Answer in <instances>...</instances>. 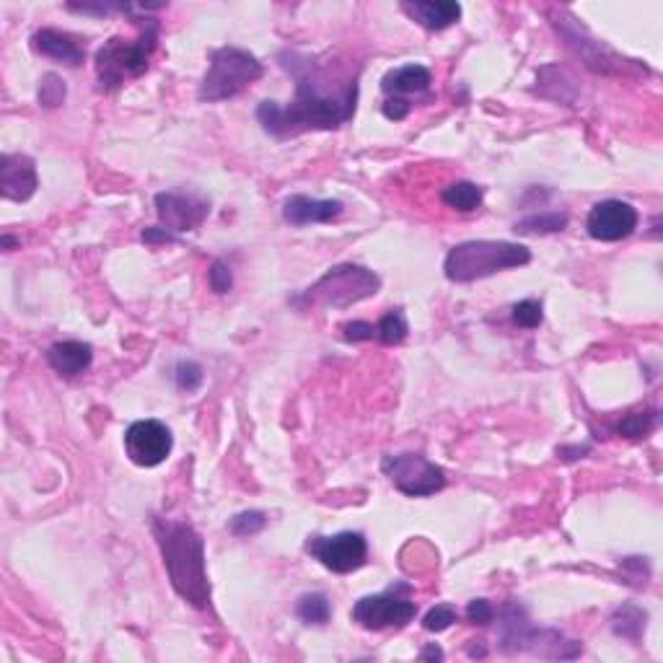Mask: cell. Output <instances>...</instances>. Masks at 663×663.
Segmentation results:
<instances>
[{"label":"cell","instance_id":"603a6c76","mask_svg":"<svg viewBox=\"0 0 663 663\" xmlns=\"http://www.w3.org/2000/svg\"><path fill=\"white\" fill-rule=\"evenodd\" d=\"M568 226V215L565 213H542L529 215L524 221H518L513 231L521 236H539V234H557Z\"/></svg>","mask_w":663,"mask_h":663},{"label":"cell","instance_id":"44dd1931","mask_svg":"<svg viewBox=\"0 0 663 663\" xmlns=\"http://www.w3.org/2000/svg\"><path fill=\"white\" fill-rule=\"evenodd\" d=\"M482 195H485L482 187L474 182H454L441 192V200L459 213H472L482 205Z\"/></svg>","mask_w":663,"mask_h":663},{"label":"cell","instance_id":"4fadbf2b","mask_svg":"<svg viewBox=\"0 0 663 663\" xmlns=\"http://www.w3.org/2000/svg\"><path fill=\"white\" fill-rule=\"evenodd\" d=\"M640 215L630 203L604 200L591 208L586 218V231L596 241H622L635 234Z\"/></svg>","mask_w":663,"mask_h":663},{"label":"cell","instance_id":"d6a6232c","mask_svg":"<svg viewBox=\"0 0 663 663\" xmlns=\"http://www.w3.org/2000/svg\"><path fill=\"white\" fill-rule=\"evenodd\" d=\"M493 617H495V609H493V604H490V601H487V599L469 601L467 619L472 622V625H490V622H493Z\"/></svg>","mask_w":663,"mask_h":663},{"label":"cell","instance_id":"8992f818","mask_svg":"<svg viewBox=\"0 0 663 663\" xmlns=\"http://www.w3.org/2000/svg\"><path fill=\"white\" fill-rule=\"evenodd\" d=\"M262 73L265 68L252 52L241 50V47H221L210 55V68L200 83L197 99L208 104L234 99L241 91H247L252 83H257Z\"/></svg>","mask_w":663,"mask_h":663},{"label":"cell","instance_id":"2e32d148","mask_svg":"<svg viewBox=\"0 0 663 663\" xmlns=\"http://www.w3.org/2000/svg\"><path fill=\"white\" fill-rule=\"evenodd\" d=\"M342 213L340 200H314L306 195H291L283 203V218L291 226H309V223H329Z\"/></svg>","mask_w":663,"mask_h":663},{"label":"cell","instance_id":"d590c367","mask_svg":"<svg viewBox=\"0 0 663 663\" xmlns=\"http://www.w3.org/2000/svg\"><path fill=\"white\" fill-rule=\"evenodd\" d=\"M140 239L146 241L148 247H158V244H171L174 241V234H169L166 228H146Z\"/></svg>","mask_w":663,"mask_h":663},{"label":"cell","instance_id":"f1b7e54d","mask_svg":"<svg viewBox=\"0 0 663 663\" xmlns=\"http://www.w3.org/2000/svg\"><path fill=\"white\" fill-rule=\"evenodd\" d=\"M513 322H516L518 327H524V329H537L539 324L544 322L542 304H539V301H534V298H526V301L516 304V306H513Z\"/></svg>","mask_w":663,"mask_h":663},{"label":"cell","instance_id":"74e56055","mask_svg":"<svg viewBox=\"0 0 663 663\" xmlns=\"http://www.w3.org/2000/svg\"><path fill=\"white\" fill-rule=\"evenodd\" d=\"M0 241H3V249H6V252H11V249L13 247H16V244H19V239H13V236H3V239H0Z\"/></svg>","mask_w":663,"mask_h":663},{"label":"cell","instance_id":"484cf974","mask_svg":"<svg viewBox=\"0 0 663 663\" xmlns=\"http://www.w3.org/2000/svg\"><path fill=\"white\" fill-rule=\"evenodd\" d=\"M658 428V412H632V415L622 417V423L617 430L625 438H645L648 433Z\"/></svg>","mask_w":663,"mask_h":663},{"label":"cell","instance_id":"d6986e66","mask_svg":"<svg viewBox=\"0 0 663 663\" xmlns=\"http://www.w3.org/2000/svg\"><path fill=\"white\" fill-rule=\"evenodd\" d=\"M433 76L425 65H402V68L389 70L384 78H381V89L386 96H397V99H405L410 94H423L430 89Z\"/></svg>","mask_w":663,"mask_h":663},{"label":"cell","instance_id":"8fae6325","mask_svg":"<svg viewBox=\"0 0 663 663\" xmlns=\"http://www.w3.org/2000/svg\"><path fill=\"white\" fill-rule=\"evenodd\" d=\"M174 449L171 430L158 420H138L125 430V451L138 467H158Z\"/></svg>","mask_w":663,"mask_h":663},{"label":"cell","instance_id":"3957f363","mask_svg":"<svg viewBox=\"0 0 663 663\" xmlns=\"http://www.w3.org/2000/svg\"><path fill=\"white\" fill-rule=\"evenodd\" d=\"M135 21L140 24L138 39L127 42L122 37H112L109 42H104L102 50L96 52V78H99V89L102 91L120 89L125 81L143 76L151 65V55L158 47L161 24L148 13Z\"/></svg>","mask_w":663,"mask_h":663},{"label":"cell","instance_id":"8d00e7d4","mask_svg":"<svg viewBox=\"0 0 663 663\" xmlns=\"http://www.w3.org/2000/svg\"><path fill=\"white\" fill-rule=\"evenodd\" d=\"M420 658H423V661H443V651L438 648L436 643H430V645H425L423 653H420Z\"/></svg>","mask_w":663,"mask_h":663},{"label":"cell","instance_id":"4316f807","mask_svg":"<svg viewBox=\"0 0 663 663\" xmlns=\"http://www.w3.org/2000/svg\"><path fill=\"white\" fill-rule=\"evenodd\" d=\"M65 96H68V89H65V81L57 73H47L39 83V104L47 109H55L65 102Z\"/></svg>","mask_w":663,"mask_h":663},{"label":"cell","instance_id":"9c48e42d","mask_svg":"<svg viewBox=\"0 0 663 663\" xmlns=\"http://www.w3.org/2000/svg\"><path fill=\"white\" fill-rule=\"evenodd\" d=\"M381 469L399 493H405L407 498H428L446 487V472L436 461H428L420 454L384 456Z\"/></svg>","mask_w":663,"mask_h":663},{"label":"cell","instance_id":"4dcf8cb0","mask_svg":"<svg viewBox=\"0 0 663 663\" xmlns=\"http://www.w3.org/2000/svg\"><path fill=\"white\" fill-rule=\"evenodd\" d=\"M203 379H205L203 368L197 366L195 360H182L177 366V384L179 389H184V392H197V389L203 386Z\"/></svg>","mask_w":663,"mask_h":663},{"label":"cell","instance_id":"6da1fadb","mask_svg":"<svg viewBox=\"0 0 663 663\" xmlns=\"http://www.w3.org/2000/svg\"><path fill=\"white\" fill-rule=\"evenodd\" d=\"M283 65L296 78V96L288 107L262 102L257 107L259 125L275 138H296L306 130H337L353 120L358 107V76H335L298 50L280 52Z\"/></svg>","mask_w":663,"mask_h":663},{"label":"cell","instance_id":"ffe728a7","mask_svg":"<svg viewBox=\"0 0 663 663\" xmlns=\"http://www.w3.org/2000/svg\"><path fill=\"white\" fill-rule=\"evenodd\" d=\"M562 34H565V39L570 42V47H575V50H578V55L586 60L588 68L609 70L612 65H617V63H614L612 52L601 45V42H596V39L588 37V34L583 32V26L573 24V32H570V29H562Z\"/></svg>","mask_w":663,"mask_h":663},{"label":"cell","instance_id":"e575fe53","mask_svg":"<svg viewBox=\"0 0 663 663\" xmlns=\"http://www.w3.org/2000/svg\"><path fill=\"white\" fill-rule=\"evenodd\" d=\"M410 109H412V104L407 102V99H397V96H389V99L384 102V117H386V120L399 122V120H405L407 114H410Z\"/></svg>","mask_w":663,"mask_h":663},{"label":"cell","instance_id":"cb8c5ba5","mask_svg":"<svg viewBox=\"0 0 663 663\" xmlns=\"http://www.w3.org/2000/svg\"><path fill=\"white\" fill-rule=\"evenodd\" d=\"M296 614L306 625H327L332 617V604L324 594H304L298 599Z\"/></svg>","mask_w":663,"mask_h":663},{"label":"cell","instance_id":"9a60e30c","mask_svg":"<svg viewBox=\"0 0 663 663\" xmlns=\"http://www.w3.org/2000/svg\"><path fill=\"white\" fill-rule=\"evenodd\" d=\"M32 45L39 55L52 57V60L68 65V68H78L86 60V47L78 45V39L73 34L60 32V29H39L32 37Z\"/></svg>","mask_w":663,"mask_h":663},{"label":"cell","instance_id":"836d02e7","mask_svg":"<svg viewBox=\"0 0 663 663\" xmlns=\"http://www.w3.org/2000/svg\"><path fill=\"white\" fill-rule=\"evenodd\" d=\"M342 332H345V340L366 342V340H373V337H376V324H371V322H348L345 327H342Z\"/></svg>","mask_w":663,"mask_h":663},{"label":"cell","instance_id":"e0dca14e","mask_svg":"<svg viewBox=\"0 0 663 663\" xmlns=\"http://www.w3.org/2000/svg\"><path fill=\"white\" fill-rule=\"evenodd\" d=\"M399 8L430 32H443L461 19V6L454 0H415V3H402Z\"/></svg>","mask_w":663,"mask_h":663},{"label":"cell","instance_id":"7a4b0ae2","mask_svg":"<svg viewBox=\"0 0 663 663\" xmlns=\"http://www.w3.org/2000/svg\"><path fill=\"white\" fill-rule=\"evenodd\" d=\"M151 529L174 591L195 609H208L210 581L205 570L203 537L190 521H171L161 516L153 518Z\"/></svg>","mask_w":663,"mask_h":663},{"label":"cell","instance_id":"30bf717a","mask_svg":"<svg viewBox=\"0 0 663 663\" xmlns=\"http://www.w3.org/2000/svg\"><path fill=\"white\" fill-rule=\"evenodd\" d=\"M306 552L332 573L348 575L366 565L368 542L360 531H340L335 537H309Z\"/></svg>","mask_w":663,"mask_h":663},{"label":"cell","instance_id":"83f0119b","mask_svg":"<svg viewBox=\"0 0 663 663\" xmlns=\"http://www.w3.org/2000/svg\"><path fill=\"white\" fill-rule=\"evenodd\" d=\"M265 526H267L265 513L244 511V513H239V516L231 518L228 529H231V534H236V537H254V534H259V531L265 529Z\"/></svg>","mask_w":663,"mask_h":663},{"label":"cell","instance_id":"7402d4cb","mask_svg":"<svg viewBox=\"0 0 663 663\" xmlns=\"http://www.w3.org/2000/svg\"><path fill=\"white\" fill-rule=\"evenodd\" d=\"M645 619H648V614H645L643 609L635 607V604H625V607H619L617 612H614L612 630L617 632L619 638L640 640V635H643L645 630Z\"/></svg>","mask_w":663,"mask_h":663},{"label":"cell","instance_id":"277c9868","mask_svg":"<svg viewBox=\"0 0 663 663\" xmlns=\"http://www.w3.org/2000/svg\"><path fill=\"white\" fill-rule=\"evenodd\" d=\"M531 262V249L516 241H464L456 244L443 262V272L451 283H474L498 272L524 267Z\"/></svg>","mask_w":663,"mask_h":663},{"label":"cell","instance_id":"5b68a950","mask_svg":"<svg viewBox=\"0 0 663 663\" xmlns=\"http://www.w3.org/2000/svg\"><path fill=\"white\" fill-rule=\"evenodd\" d=\"M381 278L368 267L337 265L316 280L309 291L293 298V306H322V309H348L379 293Z\"/></svg>","mask_w":663,"mask_h":663},{"label":"cell","instance_id":"ac0fdd59","mask_svg":"<svg viewBox=\"0 0 663 663\" xmlns=\"http://www.w3.org/2000/svg\"><path fill=\"white\" fill-rule=\"evenodd\" d=\"M94 360V350H91L89 342L81 340H65L55 342L50 350H47V363L55 373L65 376V379H76L81 376L86 368L91 366Z\"/></svg>","mask_w":663,"mask_h":663},{"label":"cell","instance_id":"52a82bcc","mask_svg":"<svg viewBox=\"0 0 663 663\" xmlns=\"http://www.w3.org/2000/svg\"><path fill=\"white\" fill-rule=\"evenodd\" d=\"M500 619V648L506 653H537L544 658L581 656V643L565 640L557 630L534 627L521 604H506Z\"/></svg>","mask_w":663,"mask_h":663},{"label":"cell","instance_id":"d4e9b609","mask_svg":"<svg viewBox=\"0 0 663 663\" xmlns=\"http://www.w3.org/2000/svg\"><path fill=\"white\" fill-rule=\"evenodd\" d=\"M407 332H410V327H407L405 314L399 309L384 314L379 319V324H376V337H379L384 345H399V342H405Z\"/></svg>","mask_w":663,"mask_h":663},{"label":"cell","instance_id":"7c38bea8","mask_svg":"<svg viewBox=\"0 0 663 663\" xmlns=\"http://www.w3.org/2000/svg\"><path fill=\"white\" fill-rule=\"evenodd\" d=\"M156 213L169 234H184V231H195L203 226L210 215V203L203 197L184 195V192H161L156 195Z\"/></svg>","mask_w":663,"mask_h":663},{"label":"cell","instance_id":"5bb4252c","mask_svg":"<svg viewBox=\"0 0 663 663\" xmlns=\"http://www.w3.org/2000/svg\"><path fill=\"white\" fill-rule=\"evenodd\" d=\"M37 164L26 153H6L0 158V195L11 203H26L37 192Z\"/></svg>","mask_w":663,"mask_h":663},{"label":"cell","instance_id":"1f68e13d","mask_svg":"<svg viewBox=\"0 0 663 663\" xmlns=\"http://www.w3.org/2000/svg\"><path fill=\"white\" fill-rule=\"evenodd\" d=\"M208 283L215 293L231 291V285H234V275H231V267H228L223 259H215L213 265H210Z\"/></svg>","mask_w":663,"mask_h":663},{"label":"cell","instance_id":"f546056e","mask_svg":"<svg viewBox=\"0 0 663 663\" xmlns=\"http://www.w3.org/2000/svg\"><path fill=\"white\" fill-rule=\"evenodd\" d=\"M456 617H459L456 607H451V604H436V607L425 614L423 627L428 632H443V630H449V627L454 625Z\"/></svg>","mask_w":663,"mask_h":663},{"label":"cell","instance_id":"ba28073f","mask_svg":"<svg viewBox=\"0 0 663 663\" xmlns=\"http://www.w3.org/2000/svg\"><path fill=\"white\" fill-rule=\"evenodd\" d=\"M410 586L407 583H394L384 594L363 596L353 607V622H358L363 630H389V627H405L417 614L415 601L407 599Z\"/></svg>","mask_w":663,"mask_h":663}]
</instances>
